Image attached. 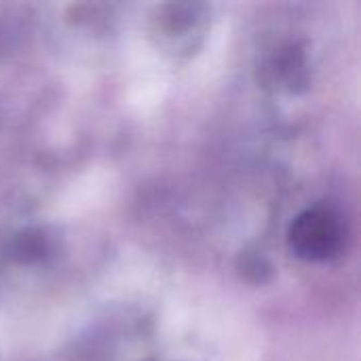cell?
I'll return each mask as SVG.
<instances>
[{
    "instance_id": "6da1fadb",
    "label": "cell",
    "mask_w": 361,
    "mask_h": 361,
    "mask_svg": "<svg viewBox=\"0 0 361 361\" xmlns=\"http://www.w3.org/2000/svg\"><path fill=\"white\" fill-rule=\"evenodd\" d=\"M290 250L309 262H319L332 258L343 243V228L338 218L324 207L302 212L288 235Z\"/></svg>"
},
{
    "instance_id": "7a4b0ae2",
    "label": "cell",
    "mask_w": 361,
    "mask_h": 361,
    "mask_svg": "<svg viewBox=\"0 0 361 361\" xmlns=\"http://www.w3.org/2000/svg\"><path fill=\"white\" fill-rule=\"evenodd\" d=\"M42 239L38 235H21L17 239V247L15 254H19L21 260H30V258H38L42 254Z\"/></svg>"
}]
</instances>
